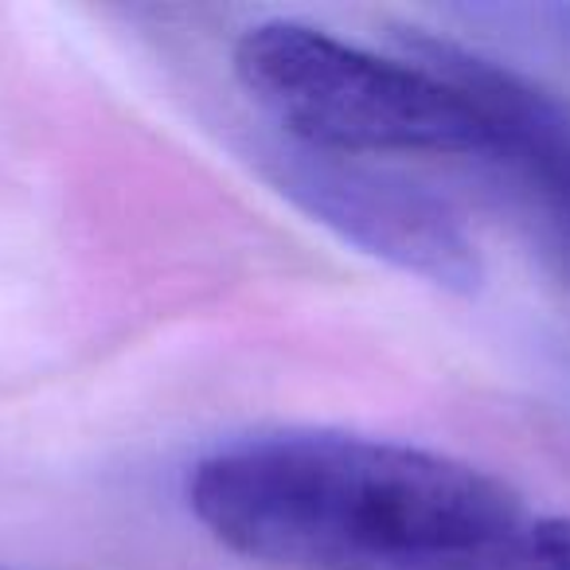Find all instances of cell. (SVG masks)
Instances as JSON below:
<instances>
[{
  "instance_id": "4",
  "label": "cell",
  "mask_w": 570,
  "mask_h": 570,
  "mask_svg": "<svg viewBox=\"0 0 570 570\" xmlns=\"http://www.w3.org/2000/svg\"><path fill=\"white\" fill-rule=\"evenodd\" d=\"M403 56L450 79L484 114L497 160L528 196L554 258L570 274V102L531 75L438 32L399 36Z\"/></svg>"
},
{
  "instance_id": "5",
  "label": "cell",
  "mask_w": 570,
  "mask_h": 570,
  "mask_svg": "<svg viewBox=\"0 0 570 570\" xmlns=\"http://www.w3.org/2000/svg\"><path fill=\"white\" fill-rule=\"evenodd\" d=\"M458 570H570V515H523Z\"/></svg>"
},
{
  "instance_id": "6",
  "label": "cell",
  "mask_w": 570,
  "mask_h": 570,
  "mask_svg": "<svg viewBox=\"0 0 570 570\" xmlns=\"http://www.w3.org/2000/svg\"><path fill=\"white\" fill-rule=\"evenodd\" d=\"M543 17L551 20V32L559 36V40L570 48V4H559V9H547Z\"/></svg>"
},
{
  "instance_id": "3",
  "label": "cell",
  "mask_w": 570,
  "mask_h": 570,
  "mask_svg": "<svg viewBox=\"0 0 570 570\" xmlns=\"http://www.w3.org/2000/svg\"><path fill=\"white\" fill-rule=\"evenodd\" d=\"M266 180L297 212L356 250L387 262L445 294L469 297L484 285V262L465 223L445 199L360 157L274 141L258 153Z\"/></svg>"
},
{
  "instance_id": "2",
  "label": "cell",
  "mask_w": 570,
  "mask_h": 570,
  "mask_svg": "<svg viewBox=\"0 0 570 570\" xmlns=\"http://www.w3.org/2000/svg\"><path fill=\"white\" fill-rule=\"evenodd\" d=\"M238 87L285 141L333 157H481L497 141L484 114L430 67L375 56L302 20H266L238 36Z\"/></svg>"
},
{
  "instance_id": "1",
  "label": "cell",
  "mask_w": 570,
  "mask_h": 570,
  "mask_svg": "<svg viewBox=\"0 0 570 570\" xmlns=\"http://www.w3.org/2000/svg\"><path fill=\"white\" fill-rule=\"evenodd\" d=\"M184 497L215 543L277 570H458L528 515L469 461L328 430L223 445Z\"/></svg>"
}]
</instances>
